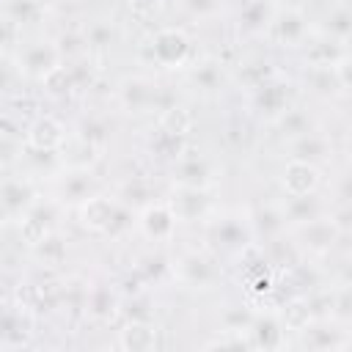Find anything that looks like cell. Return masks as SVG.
I'll use <instances>...</instances> for the list:
<instances>
[{
    "label": "cell",
    "instance_id": "obj_1",
    "mask_svg": "<svg viewBox=\"0 0 352 352\" xmlns=\"http://www.w3.org/2000/svg\"><path fill=\"white\" fill-rule=\"evenodd\" d=\"M77 209H80V223L88 231H96V234L118 236V234H124L126 228L135 226L132 209L126 204L110 198V195H102V192H94L91 198H85Z\"/></svg>",
    "mask_w": 352,
    "mask_h": 352
},
{
    "label": "cell",
    "instance_id": "obj_2",
    "mask_svg": "<svg viewBox=\"0 0 352 352\" xmlns=\"http://www.w3.org/2000/svg\"><path fill=\"white\" fill-rule=\"evenodd\" d=\"M148 60L160 69H184L192 60V38L182 28H160L143 44Z\"/></svg>",
    "mask_w": 352,
    "mask_h": 352
},
{
    "label": "cell",
    "instance_id": "obj_3",
    "mask_svg": "<svg viewBox=\"0 0 352 352\" xmlns=\"http://www.w3.org/2000/svg\"><path fill=\"white\" fill-rule=\"evenodd\" d=\"M206 239L223 256H242L253 245V231H250L248 217L223 214L206 226Z\"/></svg>",
    "mask_w": 352,
    "mask_h": 352
},
{
    "label": "cell",
    "instance_id": "obj_4",
    "mask_svg": "<svg viewBox=\"0 0 352 352\" xmlns=\"http://www.w3.org/2000/svg\"><path fill=\"white\" fill-rule=\"evenodd\" d=\"M341 228L336 226V220L330 214L314 217L302 226H294L292 242L297 248V253H311V256H324L336 248V242L341 239Z\"/></svg>",
    "mask_w": 352,
    "mask_h": 352
},
{
    "label": "cell",
    "instance_id": "obj_5",
    "mask_svg": "<svg viewBox=\"0 0 352 352\" xmlns=\"http://www.w3.org/2000/svg\"><path fill=\"white\" fill-rule=\"evenodd\" d=\"M63 63V52H60V44L50 41V38H38V41H30L19 50L16 55V69L19 74H25L28 80H44L47 74H52L58 66Z\"/></svg>",
    "mask_w": 352,
    "mask_h": 352
},
{
    "label": "cell",
    "instance_id": "obj_6",
    "mask_svg": "<svg viewBox=\"0 0 352 352\" xmlns=\"http://www.w3.org/2000/svg\"><path fill=\"white\" fill-rule=\"evenodd\" d=\"M267 33L272 36L275 44L297 50V47H305L311 41V19L302 8H294V6L275 8V16H272Z\"/></svg>",
    "mask_w": 352,
    "mask_h": 352
},
{
    "label": "cell",
    "instance_id": "obj_7",
    "mask_svg": "<svg viewBox=\"0 0 352 352\" xmlns=\"http://www.w3.org/2000/svg\"><path fill=\"white\" fill-rule=\"evenodd\" d=\"M173 275L190 289H212L220 280V264L204 250H187L176 258Z\"/></svg>",
    "mask_w": 352,
    "mask_h": 352
},
{
    "label": "cell",
    "instance_id": "obj_8",
    "mask_svg": "<svg viewBox=\"0 0 352 352\" xmlns=\"http://www.w3.org/2000/svg\"><path fill=\"white\" fill-rule=\"evenodd\" d=\"M118 104L126 113H148L162 110V88L148 77H124L118 82Z\"/></svg>",
    "mask_w": 352,
    "mask_h": 352
},
{
    "label": "cell",
    "instance_id": "obj_9",
    "mask_svg": "<svg viewBox=\"0 0 352 352\" xmlns=\"http://www.w3.org/2000/svg\"><path fill=\"white\" fill-rule=\"evenodd\" d=\"M176 214L170 209V204H162V201H154V204H146L138 214H135V226L138 231L151 239V242H170L173 234H176Z\"/></svg>",
    "mask_w": 352,
    "mask_h": 352
},
{
    "label": "cell",
    "instance_id": "obj_10",
    "mask_svg": "<svg viewBox=\"0 0 352 352\" xmlns=\"http://www.w3.org/2000/svg\"><path fill=\"white\" fill-rule=\"evenodd\" d=\"M250 102H253L256 113H261L264 118L275 121L280 113H286L292 107L289 104L292 102V85L280 74H275V77H270L267 82H261V85H256L250 91Z\"/></svg>",
    "mask_w": 352,
    "mask_h": 352
},
{
    "label": "cell",
    "instance_id": "obj_11",
    "mask_svg": "<svg viewBox=\"0 0 352 352\" xmlns=\"http://www.w3.org/2000/svg\"><path fill=\"white\" fill-rule=\"evenodd\" d=\"M55 217H58V201H33L22 217H19V234L22 239L33 248L44 236L55 231Z\"/></svg>",
    "mask_w": 352,
    "mask_h": 352
},
{
    "label": "cell",
    "instance_id": "obj_12",
    "mask_svg": "<svg viewBox=\"0 0 352 352\" xmlns=\"http://www.w3.org/2000/svg\"><path fill=\"white\" fill-rule=\"evenodd\" d=\"M33 336V314L16 300L0 305V344L22 346Z\"/></svg>",
    "mask_w": 352,
    "mask_h": 352
},
{
    "label": "cell",
    "instance_id": "obj_13",
    "mask_svg": "<svg viewBox=\"0 0 352 352\" xmlns=\"http://www.w3.org/2000/svg\"><path fill=\"white\" fill-rule=\"evenodd\" d=\"M173 182L176 187H192V190H209L214 182V165L204 154H182L173 162Z\"/></svg>",
    "mask_w": 352,
    "mask_h": 352
},
{
    "label": "cell",
    "instance_id": "obj_14",
    "mask_svg": "<svg viewBox=\"0 0 352 352\" xmlns=\"http://www.w3.org/2000/svg\"><path fill=\"white\" fill-rule=\"evenodd\" d=\"M66 140V126L55 116H38L25 132L28 151H60Z\"/></svg>",
    "mask_w": 352,
    "mask_h": 352
},
{
    "label": "cell",
    "instance_id": "obj_15",
    "mask_svg": "<svg viewBox=\"0 0 352 352\" xmlns=\"http://www.w3.org/2000/svg\"><path fill=\"white\" fill-rule=\"evenodd\" d=\"M248 341L250 346L258 349H278L286 344V327L278 316V311H256L253 322L248 327Z\"/></svg>",
    "mask_w": 352,
    "mask_h": 352
},
{
    "label": "cell",
    "instance_id": "obj_16",
    "mask_svg": "<svg viewBox=\"0 0 352 352\" xmlns=\"http://www.w3.org/2000/svg\"><path fill=\"white\" fill-rule=\"evenodd\" d=\"M319 184H322L319 165H311L302 160H289L280 173V187L286 195H308V192H316Z\"/></svg>",
    "mask_w": 352,
    "mask_h": 352
},
{
    "label": "cell",
    "instance_id": "obj_17",
    "mask_svg": "<svg viewBox=\"0 0 352 352\" xmlns=\"http://www.w3.org/2000/svg\"><path fill=\"white\" fill-rule=\"evenodd\" d=\"M275 8H278V3H272V0H248L239 8V16H236L239 36H245V38L264 36L270 30V22L275 16Z\"/></svg>",
    "mask_w": 352,
    "mask_h": 352
},
{
    "label": "cell",
    "instance_id": "obj_18",
    "mask_svg": "<svg viewBox=\"0 0 352 352\" xmlns=\"http://www.w3.org/2000/svg\"><path fill=\"white\" fill-rule=\"evenodd\" d=\"M248 223H250V231H253V242H261V245L283 236L286 228H289L283 209L275 206V204H264L256 212H250L248 214Z\"/></svg>",
    "mask_w": 352,
    "mask_h": 352
},
{
    "label": "cell",
    "instance_id": "obj_19",
    "mask_svg": "<svg viewBox=\"0 0 352 352\" xmlns=\"http://www.w3.org/2000/svg\"><path fill=\"white\" fill-rule=\"evenodd\" d=\"M300 336V344L308 346V349H316V352H338V349H346L349 346V336L341 324H308L305 330L297 333Z\"/></svg>",
    "mask_w": 352,
    "mask_h": 352
},
{
    "label": "cell",
    "instance_id": "obj_20",
    "mask_svg": "<svg viewBox=\"0 0 352 352\" xmlns=\"http://www.w3.org/2000/svg\"><path fill=\"white\" fill-rule=\"evenodd\" d=\"M96 190V179L91 173V168H69L60 179H58V201L60 204H82L85 198H91Z\"/></svg>",
    "mask_w": 352,
    "mask_h": 352
},
{
    "label": "cell",
    "instance_id": "obj_21",
    "mask_svg": "<svg viewBox=\"0 0 352 352\" xmlns=\"http://www.w3.org/2000/svg\"><path fill=\"white\" fill-rule=\"evenodd\" d=\"M160 344V330L151 319H129L118 330V346L126 352H151Z\"/></svg>",
    "mask_w": 352,
    "mask_h": 352
},
{
    "label": "cell",
    "instance_id": "obj_22",
    "mask_svg": "<svg viewBox=\"0 0 352 352\" xmlns=\"http://www.w3.org/2000/svg\"><path fill=\"white\" fill-rule=\"evenodd\" d=\"M176 220H204L209 214V190H192V187H176V195L168 201Z\"/></svg>",
    "mask_w": 352,
    "mask_h": 352
},
{
    "label": "cell",
    "instance_id": "obj_23",
    "mask_svg": "<svg viewBox=\"0 0 352 352\" xmlns=\"http://www.w3.org/2000/svg\"><path fill=\"white\" fill-rule=\"evenodd\" d=\"M187 80L195 91L212 96V94H220L223 85H226V69L220 60L214 58H206V60H195L190 63V72H187Z\"/></svg>",
    "mask_w": 352,
    "mask_h": 352
},
{
    "label": "cell",
    "instance_id": "obj_24",
    "mask_svg": "<svg viewBox=\"0 0 352 352\" xmlns=\"http://www.w3.org/2000/svg\"><path fill=\"white\" fill-rule=\"evenodd\" d=\"M289 143H292L289 160H302V162L319 165V162H324V160L333 154L330 138L322 135V132H316V129H311V132H305V135H300V138H294V140H289Z\"/></svg>",
    "mask_w": 352,
    "mask_h": 352
},
{
    "label": "cell",
    "instance_id": "obj_25",
    "mask_svg": "<svg viewBox=\"0 0 352 352\" xmlns=\"http://www.w3.org/2000/svg\"><path fill=\"white\" fill-rule=\"evenodd\" d=\"M283 214H286V223L294 228V226H302L314 217H322L327 214V206L324 201L316 195V192H308V195H286V201L280 204Z\"/></svg>",
    "mask_w": 352,
    "mask_h": 352
},
{
    "label": "cell",
    "instance_id": "obj_26",
    "mask_svg": "<svg viewBox=\"0 0 352 352\" xmlns=\"http://www.w3.org/2000/svg\"><path fill=\"white\" fill-rule=\"evenodd\" d=\"M85 314L96 322H110L113 316L121 314V297L110 286H94L85 292Z\"/></svg>",
    "mask_w": 352,
    "mask_h": 352
},
{
    "label": "cell",
    "instance_id": "obj_27",
    "mask_svg": "<svg viewBox=\"0 0 352 352\" xmlns=\"http://www.w3.org/2000/svg\"><path fill=\"white\" fill-rule=\"evenodd\" d=\"M305 85L322 96V99H330V96H341L346 94V82L341 80V74L336 72V66H308V74H305Z\"/></svg>",
    "mask_w": 352,
    "mask_h": 352
},
{
    "label": "cell",
    "instance_id": "obj_28",
    "mask_svg": "<svg viewBox=\"0 0 352 352\" xmlns=\"http://www.w3.org/2000/svg\"><path fill=\"white\" fill-rule=\"evenodd\" d=\"M278 316H280L283 327L292 330V333L305 330V327L316 319V316H314V302H311L305 294H294V297H289V300L278 308Z\"/></svg>",
    "mask_w": 352,
    "mask_h": 352
},
{
    "label": "cell",
    "instance_id": "obj_29",
    "mask_svg": "<svg viewBox=\"0 0 352 352\" xmlns=\"http://www.w3.org/2000/svg\"><path fill=\"white\" fill-rule=\"evenodd\" d=\"M33 201H36V192H33L30 182H25V179L3 182V187H0V209L6 214H22Z\"/></svg>",
    "mask_w": 352,
    "mask_h": 352
},
{
    "label": "cell",
    "instance_id": "obj_30",
    "mask_svg": "<svg viewBox=\"0 0 352 352\" xmlns=\"http://www.w3.org/2000/svg\"><path fill=\"white\" fill-rule=\"evenodd\" d=\"M344 55H346V44H338L327 36L305 44V63L308 66H336Z\"/></svg>",
    "mask_w": 352,
    "mask_h": 352
},
{
    "label": "cell",
    "instance_id": "obj_31",
    "mask_svg": "<svg viewBox=\"0 0 352 352\" xmlns=\"http://www.w3.org/2000/svg\"><path fill=\"white\" fill-rule=\"evenodd\" d=\"M151 154L160 157V160H168V162H176L184 151H187V135H173V132H165L157 126L151 143H148Z\"/></svg>",
    "mask_w": 352,
    "mask_h": 352
},
{
    "label": "cell",
    "instance_id": "obj_32",
    "mask_svg": "<svg viewBox=\"0 0 352 352\" xmlns=\"http://www.w3.org/2000/svg\"><path fill=\"white\" fill-rule=\"evenodd\" d=\"M349 33H352V14H349L346 3H338L327 14L324 28H322V36H327V38H333L338 44H346L349 41Z\"/></svg>",
    "mask_w": 352,
    "mask_h": 352
},
{
    "label": "cell",
    "instance_id": "obj_33",
    "mask_svg": "<svg viewBox=\"0 0 352 352\" xmlns=\"http://www.w3.org/2000/svg\"><path fill=\"white\" fill-rule=\"evenodd\" d=\"M272 124L278 126V132H280L286 140H294V138H300V135H305V132H311V129H314L311 116H308L305 110H297V107H289V110H286V113H280Z\"/></svg>",
    "mask_w": 352,
    "mask_h": 352
},
{
    "label": "cell",
    "instance_id": "obj_34",
    "mask_svg": "<svg viewBox=\"0 0 352 352\" xmlns=\"http://www.w3.org/2000/svg\"><path fill=\"white\" fill-rule=\"evenodd\" d=\"M33 256L44 264V267H58V264H63L66 261V245H63V239L52 231L50 236H44L41 242H36L33 248Z\"/></svg>",
    "mask_w": 352,
    "mask_h": 352
},
{
    "label": "cell",
    "instance_id": "obj_35",
    "mask_svg": "<svg viewBox=\"0 0 352 352\" xmlns=\"http://www.w3.org/2000/svg\"><path fill=\"white\" fill-rule=\"evenodd\" d=\"M44 14V6L38 0H6V19H11L16 28L30 25Z\"/></svg>",
    "mask_w": 352,
    "mask_h": 352
},
{
    "label": "cell",
    "instance_id": "obj_36",
    "mask_svg": "<svg viewBox=\"0 0 352 352\" xmlns=\"http://www.w3.org/2000/svg\"><path fill=\"white\" fill-rule=\"evenodd\" d=\"M176 6L190 16V19H198V22H209V19H217L226 8V0H176Z\"/></svg>",
    "mask_w": 352,
    "mask_h": 352
},
{
    "label": "cell",
    "instance_id": "obj_37",
    "mask_svg": "<svg viewBox=\"0 0 352 352\" xmlns=\"http://www.w3.org/2000/svg\"><path fill=\"white\" fill-rule=\"evenodd\" d=\"M190 124H192V118H190V113H187L182 104H168L165 110H160V121H157V126L165 129V132L187 135V132H190Z\"/></svg>",
    "mask_w": 352,
    "mask_h": 352
},
{
    "label": "cell",
    "instance_id": "obj_38",
    "mask_svg": "<svg viewBox=\"0 0 352 352\" xmlns=\"http://www.w3.org/2000/svg\"><path fill=\"white\" fill-rule=\"evenodd\" d=\"M352 294H349V286L346 283H341L333 294H330V322H336V324H341V327H346L349 324V319H352Z\"/></svg>",
    "mask_w": 352,
    "mask_h": 352
},
{
    "label": "cell",
    "instance_id": "obj_39",
    "mask_svg": "<svg viewBox=\"0 0 352 352\" xmlns=\"http://www.w3.org/2000/svg\"><path fill=\"white\" fill-rule=\"evenodd\" d=\"M253 308L250 305H231L223 311V333H248L250 322H253Z\"/></svg>",
    "mask_w": 352,
    "mask_h": 352
},
{
    "label": "cell",
    "instance_id": "obj_40",
    "mask_svg": "<svg viewBox=\"0 0 352 352\" xmlns=\"http://www.w3.org/2000/svg\"><path fill=\"white\" fill-rule=\"evenodd\" d=\"M278 72H275V66L270 63V60H253V63H245L242 66V80H245V85L253 91L256 85H261V82H267L270 77H275Z\"/></svg>",
    "mask_w": 352,
    "mask_h": 352
},
{
    "label": "cell",
    "instance_id": "obj_41",
    "mask_svg": "<svg viewBox=\"0 0 352 352\" xmlns=\"http://www.w3.org/2000/svg\"><path fill=\"white\" fill-rule=\"evenodd\" d=\"M113 36H116V30H113L110 22H94V25H88V30H85V44L104 50V47L113 44Z\"/></svg>",
    "mask_w": 352,
    "mask_h": 352
},
{
    "label": "cell",
    "instance_id": "obj_42",
    "mask_svg": "<svg viewBox=\"0 0 352 352\" xmlns=\"http://www.w3.org/2000/svg\"><path fill=\"white\" fill-rule=\"evenodd\" d=\"M176 0H129V8L138 14V16H157L162 14L165 8H170Z\"/></svg>",
    "mask_w": 352,
    "mask_h": 352
},
{
    "label": "cell",
    "instance_id": "obj_43",
    "mask_svg": "<svg viewBox=\"0 0 352 352\" xmlns=\"http://www.w3.org/2000/svg\"><path fill=\"white\" fill-rule=\"evenodd\" d=\"M11 151H14V148H11V143H8L6 138H0V165H3V162H8Z\"/></svg>",
    "mask_w": 352,
    "mask_h": 352
},
{
    "label": "cell",
    "instance_id": "obj_44",
    "mask_svg": "<svg viewBox=\"0 0 352 352\" xmlns=\"http://www.w3.org/2000/svg\"><path fill=\"white\" fill-rule=\"evenodd\" d=\"M6 220H8V214H6V212H3V209H0V231H3V228H6Z\"/></svg>",
    "mask_w": 352,
    "mask_h": 352
},
{
    "label": "cell",
    "instance_id": "obj_45",
    "mask_svg": "<svg viewBox=\"0 0 352 352\" xmlns=\"http://www.w3.org/2000/svg\"><path fill=\"white\" fill-rule=\"evenodd\" d=\"M38 3H41V6H44V3H52V0H38Z\"/></svg>",
    "mask_w": 352,
    "mask_h": 352
},
{
    "label": "cell",
    "instance_id": "obj_46",
    "mask_svg": "<svg viewBox=\"0 0 352 352\" xmlns=\"http://www.w3.org/2000/svg\"><path fill=\"white\" fill-rule=\"evenodd\" d=\"M0 60H3V44H0Z\"/></svg>",
    "mask_w": 352,
    "mask_h": 352
},
{
    "label": "cell",
    "instance_id": "obj_47",
    "mask_svg": "<svg viewBox=\"0 0 352 352\" xmlns=\"http://www.w3.org/2000/svg\"><path fill=\"white\" fill-rule=\"evenodd\" d=\"M272 3H278V0H272Z\"/></svg>",
    "mask_w": 352,
    "mask_h": 352
},
{
    "label": "cell",
    "instance_id": "obj_48",
    "mask_svg": "<svg viewBox=\"0 0 352 352\" xmlns=\"http://www.w3.org/2000/svg\"><path fill=\"white\" fill-rule=\"evenodd\" d=\"M338 3H344V0H338Z\"/></svg>",
    "mask_w": 352,
    "mask_h": 352
}]
</instances>
